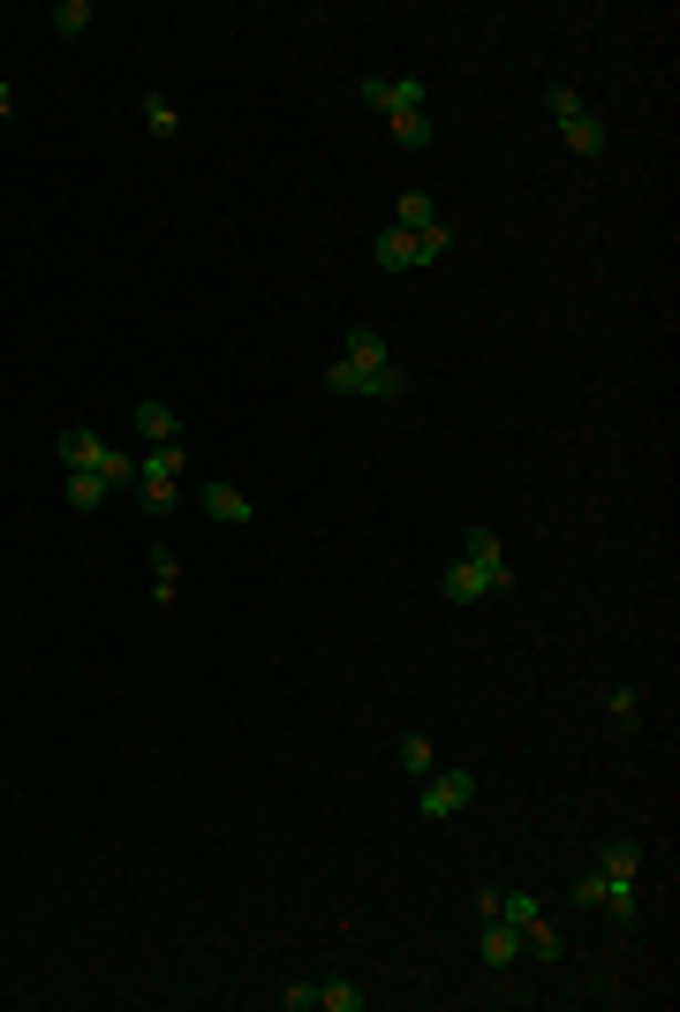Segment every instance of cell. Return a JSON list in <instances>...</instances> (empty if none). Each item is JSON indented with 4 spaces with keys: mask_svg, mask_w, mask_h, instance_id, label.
<instances>
[{
    "mask_svg": "<svg viewBox=\"0 0 680 1012\" xmlns=\"http://www.w3.org/2000/svg\"><path fill=\"white\" fill-rule=\"evenodd\" d=\"M537 915H545V899H537V891H499V922L529 929V922H537Z\"/></svg>",
    "mask_w": 680,
    "mask_h": 1012,
    "instance_id": "21",
    "label": "cell"
},
{
    "mask_svg": "<svg viewBox=\"0 0 680 1012\" xmlns=\"http://www.w3.org/2000/svg\"><path fill=\"white\" fill-rule=\"evenodd\" d=\"M363 99L379 114H409V106H424V84L416 76H363Z\"/></svg>",
    "mask_w": 680,
    "mask_h": 1012,
    "instance_id": "6",
    "label": "cell"
},
{
    "mask_svg": "<svg viewBox=\"0 0 680 1012\" xmlns=\"http://www.w3.org/2000/svg\"><path fill=\"white\" fill-rule=\"evenodd\" d=\"M318 1012H363V990L348 974H333V982H318Z\"/></svg>",
    "mask_w": 680,
    "mask_h": 1012,
    "instance_id": "20",
    "label": "cell"
},
{
    "mask_svg": "<svg viewBox=\"0 0 680 1012\" xmlns=\"http://www.w3.org/2000/svg\"><path fill=\"white\" fill-rule=\"evenodd\" d=\"M144 128H152V136H182V106H174L167 91H144Z\"/></svg>",
    "mask_w": 680,
    "mask_h": 1012,
    "instance_id": "16",
    "label": "cell"
},
{
    "mask_svg": "<svg viewBox=\"0 0 680 1012\" xmlns=\"http://www.w3.org/2000/svg\"><path fill=\"white\" fill-rule=\"evenodd\" d=\"M340 355H348L356 371H379V363H393V348H385L371 326H348V348H340Z\"/></svg>",
    "mask_w": 680,
    "mask_h": 1012,
    "instance_id": "10",
    "label": "cell"
},
{
    "mask_svg": "<svg viewBox=\"0 0 680 1012\" xmlns=\"http://www.w3.org/2000/svg\"><path fill=\"white\" fill-rule=\"evenodd\" d=\"M522 952H529V960H545V968H553V960H559V952H567V944H559V929L545 922V915H537V922L522 929Z\"/></svg>",
    "mask_w": 680,
    "mask_h": 1012,
    "instance_id": "18",
    "label": "cell"
},
{
    "mask_svg": "<svg viewBox=\"0 0 680 1012\" xmlns=\"http://www.w3.org/2000/svg\"><path fill=\"white\" fill-rule=\"evenodd\" d=\"M385 272H416V235H401V227H379V242H371Z\"/></svg>",
    "mask_w": 680,
    "mask_h": 1012,
    "instance_id": "9",
    "label": "cell"
},
{
    "mask_svg": "<svg viewBox=\"0 0 680 1012\" xmlns=\"http://www.w3.org/2000/svg\"><path fill=\"white\" fill-rule=\"evenodd\" d=\"M605 877H620V885H636V869H642V846L620 832V839H605V861H597Z\"/></svg>",
    "mask_w": 680,
    "mask_h": 1012,
    "instance_id": "13",
    "label": "cell"
},
{
    "mask_svg": "<svg viewBox=\"0 0 680 1012\" xmlns=\"http://www.w3.org/2000/svg\"><path fill=\"white\" fill-rule=\"evenodd\" d=\"M476 944H484V968H514V960H522V929L514 922H484Z\"/></svg>",
    "mask_w": 680,
    "mask_h": 1012,
    "instance_id": "8",
    "label": "cell"
},
{
    "mask_svg": "<svg viewBox=\"0 0 680 1012\" xmlns=\"http://www.w3.org/2000/svg\"><path fill=\"white\" fill-rule=\"evenodd\" d=\"M91 23H99V16H91V0H61V8H53V31H61V39H84Z\"/></svg>",
    "mask_w": 680,
    "mask_h": 1012,
    "instance_id": "22",
    "label": "cell"
},
{
    "mask_svg": "<svg viewBox=\"0 0 680 1012\" xmlns=\"http://www.w3.org/2000/svg\"><path fill=\"white\" fill-rule=\"evenodd\" d=\"M416 786H424V816H462L476 802V771H431Z\"/></svg>",
    "mask_w": 680,
    "mask_h": 1012,
    "instance_id": "5",
    "label": "cell"
},
{
    "mask_svg": "<svg viewBox=\"0 0 680 1012\" xmlns=\"http://www.w3.org/2000/svg\"><path fill=\"white\" fill-rule=\"evenodd\" d=\"M106 492H114L106 476H91V468H69V506H76V514H91V506L106 499Z\"/></svg>",
    "mask_w": 680,
    "mask_h": 1012,
    "instance_id": "19",
    "label": "cell"
},
{
    "mask_svg": "<svg viewBox=\"0 0 680 1012\" xmlns=\"http://www.w3.org/2000/svg\"><path fill=\"white\" fill-rule=\"evenodd\" d=\"M401 771H409V778H431V771H439V748H431V733H401Z\"/></svg>",
    "mask_w": 680,
    "mask_h": 1012,
    "instance_id": "17",
    "label": "cell"
},
{
    "mask_svg": "<svg viewBox=\"0 0 680 1012\" xmlns=\"http://www.w3.org/2000/svg\"><path fill=\"white\" fill-rule=\"evenodd\" d=\"M61 468H91V476H106L114 492L136 484V462H128L122 446H106L99 431H61Z\"/></svg>",
    "mask_w": 680,
    "mask_h": 1012,
    "instance_id": "3",
    "label": "cell"
},
{
    "mask_svg": "<svg viewBox=\"0 0 680 1012\" xmlns=\"http://www.w3.org/2000/svg\"><path fill=\"white\" fill-rule=\"evenodd\" d=\"M197 506H205V522H219V529H250V499H243L235 484H205Z\"/></svg>",
    "mask_w": 680,
    "mask_h": 1012,
    "instance_id": "7",
    "label": "cell"
},
{
    "mask_svg": "<svg viewBox=\"0 0 680 1012\" xmlns=\"http://www.w3.org/2000/svg\"><path fill=\"white\" fill-rule=\"evenodd\" d=\"M454 250V227H446V219H439V227H424V235H416V265H439V257Z\"/></svg>",
    "mask_w": 680,
    "mask_h": 1012,
    "instance_id": "24",
    "label": "cell"
},
{
    "mask_svg": "<svg viewBox=\"0 0 680 1012\" xmlns=\"http://www.w3.org/2000/svg\"><path fill=\"white\" fill-rule=\"evenodd\" d=\"M280 1005H288V1012H318V982H296V990H280Z\"/></svg>",
    "mask_w": 680,
    "mask_h": 1012,
    "instance_id": "25",
    "label": "cell"
},
{
    "mask_svg": "<svg viewBox=\"0 0 680 1012\" xmlns=\"http://www.w3.org/2000/svg\"><path fill=\"white\" fill-rule=\"evenodd\" d=\"M8 114H16V91H8V84H0V122H8Z\"/></svg>",
    "mask_w": 680,
    "mask_h": 1012,
    "instance_id": "26",
    "label": "cell"
},
{
    "mask_svg": "<svg viewBox=\"0 0 680 1012\" xmlns=\"http://www.w3.org/2000/svg\"><path fill=\"white\" fill-rule=\"evenodd\" d=\"M174 484H182V438L152 446V454L136 462V492H144V506H152V514H167V506H174Z\"/></svg>",
    "mask_w": 680,
    "mask_h": 1012,
    "instance_id": "4",
    "label": "cell"
},
{
    "mask_svg": "<svg viewBox=\"0 0 680 1012\" xmlns=\"http://www.w3.org/2000/svg\"><path fill=\"white\" fill-rule=\"evenodd\" d=\"M393 227H401V235H424V227H439V205H431L424 189H409V197H393Z\"/></svg>",
    "mask_w": 680,
    "mask_h": 1012,
    "instance_id": "11",
    "label": "cell"
},
{
    "mask_svg": "<svg viewBox=\"0 0 680 1012\" xmlns=\"http://www.w3.org/2000/svg\"><path fill=\"white\" fill-rule=\"evenodd\" d=\"M385 128H393V144H401V152H424V144H431V114H424V106L385 114Z\"/></svg>",
    "mask_w": 680,
    "mask_h": 1012,
    "instance_id": "14",
    "label": "cell"
},
{
    "mask_svg": "<svg viewBox=\"0 0 680 1012\" xmlns=\"http://www.w3.org/2000/svg\"><path fill=\"white\" fill-rule=\"evenodd\" d=\"M136 431H144L152 446H167V438H182V416H174L167 401H136Z\"/></svg>",
    "mask_w": 680,
    "mask_h": 1012,
    "instance_id": "12",
    "label": "cell"
},
{
    "mask_svg": "<svg viewBox=\"0 0 680 1012\" xmlns=\"http://www.w3.org/2000/svg\"><path fill=\"white\" fill-rule=\"evenodd\" d=\"M507 590H514V567H507V551H499V537H492V529H468L462 559L439 575V597H446V605H484V597H507Z\"/></svg>",
    "mask_w": 680,
    "mask_h": 1012,
    "instance_id": "1",
    "label": "cell"
},
{
    "mask_svg": "<svg viewBox=\"0 0 680 1012\" xmlns=\"http://www.w3.org/2000/svg\"><path fill=\"white\" fill-rule=\"evenodd\" d=\"M597 907H605V915H612V922L628 929L642 915V899H636V885H620V877H605V891H597Z\"/></svg>",
    "mask_w": 680,
    "mask_h": 1012,
    "instance_id": "15",
    "label": "cell"
},
{
    "mask_svg": "<svg viewBox=\"0 0 680 1012\" xmlns=\"http://www.w3.org/2000/svg\"><path fill=\"white\" fill-rule=\"evenodd\" d=\"M545 106H553V122H559V136H567L575 159H597V152H605V114H590L575 84H553V91H545Z\"/></svg>",
    "mask_w": 680,
    "mask_h": 1012,
    "instance_id": "2",
    "label": "cell"
},
{
    "mask_svg": "<svg viewBox=\"0 0 680 1012\" xmlns=\"http://www.w3.org/2000/svg\"><path fill=\"white\" fill-rule=\"evenodd\" d=\"M605 717H612V725H636L642 717V688H605Z\"/></svg>",
    "mask_w": 680,
    "mask_h": 1012,
    "instance_id": "23",
    "label": "cell"
}]
</instances>
